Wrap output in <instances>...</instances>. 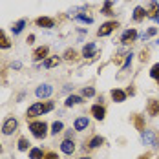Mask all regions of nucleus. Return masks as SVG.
I'll list each match as a JSON object with an SVG mask.
<instances>
[{
	"mask_svg": "<svg viewBox=\"0 0 159 159\" xmlns=\"http://www.w3.org/2000/svg\"><path fill=\"white\" fill-rule=\"evenodd\" d=\"M53 108H55L53 102H35V104H31V106L28 108L26 117L33 119V117H39V115H42V113H46V111H51Z\"/></svg>",
	"mask_w": 159,
	"mask_h": 159,
	"instance_id": "nucleus-1",
	"label": "nucleus"
},
{
	"mask_svg": "<svg viewBox=\"0 0 159 159\" xmlns=\"http://www.w3.org/2000/svg\"><path fill=\"white\" fill-rule=\"evenodd\" d=\"M30 130H31V134L37 139H44L48 135V125L44 121H33V123H30Z\"/></svg>",
	"mask_w": 159,
	"mask_h": 159,
	"instance_id": "nucleus-2",
	"label": "nucleus"
},
{
	"mask_svg": "<svg viewBox=\"0 0 159 159\" xmlns=\"http://www.w3.org/2000/svg\"><path fill=\"white\" fill-rule=\"evenodd\" d=\"M141 141L144 144H148V146H157V135H156V132L154 130H143L141 132Z\"/></svg>",
	"mask_w": 159,
	"mask_h": 159,
	"instance_id": "nucleus-3",
	"label": "nucleus"
},
{
	"mask_svg": "<svg viewBox=\"0 0 159 159\" xmlns=\"http://www.w3.org/2000/svg\"><path fill=\"white\" fill-rule=\"evenodd\" d=\"M16 128H18V121H16L15 117H9V119H6L4 125H2V134H4V135H11L13 132H16Z\"/></svg>",
	"mask_w": 159,
	"mask_h": 159,
	"instance_id": "nucleus-4",
	"label": "nucleus"
},
{
	"mask_svg": "<svg viewBox=\"0 0 159 159\" xmlns=\"http://www.w3.org/2000/svg\"><path fill=\"white\" fill-rule=\"evenodd\" d=\"M117 28H119V24H117L115 20L104 22V24H102V26L97 30V35H99V37H106V35H110V33L113 31V30H117Z\"/></svg>",
	"mask_w": 159,
	"mask_h": 159,
	"instance_id": "nucleus-5",
	"label": "nucleus"
},
{
	"mask_svg": "<svg viewBox=\"0 0 159 159\" xmlns=\"http://www.w3.org/2000/svg\"><path fill=\"white\" fill-rule=\"evenodd\" d=\"M51 93H53V86H49V84H40L35 90V95L39 97V99H48Z\"/></svg>",
	"mask_w": 159,
	"mask_h": 159,
	"instance_id": "nucleus-6",
	"label": "nucleus"
},
{
	"mask_svg": "<svg viewBox=\"0 0 159 159\" xmlns=\"http://www.w3.org/2000/svg\"><path fill=\"white\" fill-rule=\"evenodd\" d=\"M135 39H137V31L134 28H130V30H126V31L121 35V44H125V46L126 44H132Z\"/></svg>",
	"mask_w": 159,
	"mask_h": 159,
	"instance_id": "nucleus-7",
	"label": "nucleus"
},
{
	"mask_svg": "<svg viewBox=\"0 0 159 159\" xmlns=\"http://www.w3.org/2000/svg\"><path fill=\"white\" fill-rule=\"evenodd\" d=\"M48 53H49L48 46H40V48H37L35 51H33V61H37V62L42 61V62H44V61L48 59Z\"/></svg>",
	"mask_w": 159,
	"mask_h": 159,
	"instance_id": "nucleus-8",
	"label": "nucleus"
},
{
	"mask_svg": "<svg viewBox=\"0 0 159 159\" xmlns=\"http://www.w3.org/2000/svg\"><path fill=\"white\" fill-rule=\"evenodd\" d=\"M82 57H86V59L97 57V46L93 44V42H88V44L82 48Z\"/></svg>",
	"mask_w": 159,
	"mask_h": 159,
	"instance_id": "nucleus-9",
	"label": "nucleus"
},
{
	"mask_svg": "<svg viewBox=\"0 0 159 159\" xmlns=\"http://www.w3.org/2000/svg\"><path fill=\"white\" fill-rule=\"evenodd\" d=\"M61 150H62L66 156H71V154L75 152V143H73V139H64L62 143H61Z\"/></svg>",
	"mask_w": 159,
	"mask_h": 159,
	"instance_id": "nucleus-10",
	"label": "nucleus"
},
{
	"mask_svg": "<svg viewBox=\"0 0 159 159\" xmlns=\"http://www.w3.org/2000/svg\"><path fill=\"white\" fill-rule=\"evenodd\" d=\"M92 115L95 117L97 121H102L104 115H106V108H104L102 104H93V106H92Z\"/></svg>",
	"mask_w": 159,
	"mask_h": 159,
	"instance_id": "nucleus-11",
	"label": "nucleus"
},
{
	"mask_svg": "<svg viewBox=\"0 0 159 159\" xmlns=\"http://www.w3.org/2000/svg\"><path fill=\"white\" fill-rule=\"evenodd\" d=\"M146 111H148V115H152V117L159 115V101L157 99H150V101H148Z\"/></svg>",
	"mask_w": 159,
	"mask_h": 159,
	"instance_id": "nucleus-12",
	"label": "nucleus"
},
{
	"mask_svg": "<svg viewBox=\"0 0 159 159\" xmlns=\"http://www.w3.org/2000/svg\"><path fill=\"white\" fill-rule=\"evenodd\" d=\"M88 126H90V121H88V117H77V119H75V123H73L75 132H82V130H86Z\"/></svg>",
	"mask_w": 159,
	"mask_h": 159,
	"instance_id": "nucleus-13",
	"label": "nucleus"
},
{
	"mask_svg": "<svg viewBox=\"0 0 159 159\" xmlns=\"http://www.w3.org/2000/svg\"><path fill=\"white\" fill-rule=\"evenodd\" d=\"M157 13H159L157 0H152V2H150V6H148V9H146V16H148V18H154V20H156V18L159 16Z\"/></svg>",
	"mask_w": 159,
	"mask_h": 159,
	"instance_id": "nucleus-14",
	"label": "nucleus"
},
{
	"mask_svg": "<svg viewBox=\"0 0 159 159\" xmlns=\"http://www.w3.org/2000/svg\"><path fill=\"white\" fill-rule=\"evenodd\" d=\"M35 24H37L39 28H53V26H55V20L49 18V16H39V18L35 20Z\"/></svg>",
	"mask_w": 159,
	"mask_h": 159,
	"instance_id": "nucleus-15",
	"label": "nucleus"
},
{
	"mask_svg": "<svg viewBox=\"0 0 159 159\" xmlns=\"http://www.w3.org/2000/svg\"><path fill=\"white\" fill-rule=\"evenodd\" d=\"M111 99H113L115 102H123V101H126V92L115 88V90H111Z\"/></svg>",
	"mask_w": 159,
	"mask_h": 159,
	"instance_id": "nucleus-16",
	"label": "nucleus"
},
{
	"mask_svg": "<svg viewBox=\"0 0 159 159\" xmlns=\"http://www.w3.org/2000/svg\"><path fill=\"white\" fill-rule=\"evenodd\" d=\"M144 16H146V9H144V7H141V6H137V7L134 9V15H132V18H134L135 22H139V20H143Z\"/></svg>",
	"mask_w": 159,
	"mask_h": 159,
	"instance_id": "nucleus-17",
	"label": "nucleus"
},
{
	"mask_svg": "<svg viewBox=\"0 0 159 159\" xmlns=\"http://www.w3.org/2000/svg\"><path fill=\"white\" fill-rule=\"evenodd\" d=\"M59 62H61V57H48V59L42 62V66H44L46 70H49V68H55Z\"/></svg>",
	"mask_w": 159,
	"mask_h": 159,
	"instance_id": "nucleus-18",
	"label": "nucleus"
},
{
	"mask_svg": "<svg viewBox=\"0 0 159 159\" xmlns=\"http://www.w3.org/2000/svg\"><path fill=\"white\" fill-rule=\"evenodd\" d=\"M26 24H28V20H26V18H20L18 22H15V24H13L11 31L15 33V35H18V33H22V30H24V26H26Z\"/></svg>",
	"mask_w": 159,
	"mask_h": 159,
	"instance_id": "nucleus-19",
	"label": "nucleus"
},
{
	"mask_svg": "<svg viewBox=\"0 0 159 159\" xmlns=\"http://www.w3.org/2000/svg\"><path fill=\"white\" fill-rule=\"evenodd\" d=\"M80 102H82V97H79V95H70L64 101L66 106H75V104H80Z\"/></svg>",
	"mask_w": 159,
	"mask_h": 159,
	"instance_id": "nucleus-20",
	"label": "nucleus"
},
{
	"mask_svg": "<svg viewBox=\"0 0 159 159\" xmlns=\"http://www.w3.org/2000/svg\"><path fill=\"white\" fill-rule=\"evenodd\" d=\"M101 144H104V139H102L101 135H95V137H92V139H90L88 146H90V148H99Z\"/></svg>",
	"mask_w": 159,
	"mask_h": 159,
	"instance_id": "nucleus-21",
	"label": "nucleus"
},
{
	"mask_svg": "<svg viewBox=\"0 0 159 159\" xmlns=\"http://www.w3.org/2000/svg\"><path fill=\"white\" fill-rule=\"evenodd\" d=\"M0 48L2 49H7V48H11V42H9V39L6 37V33L0 30Z\"/></svg>",
	"mask_w": 159,
	"mask_h": 159,
	"instance_id": "nucleus-22",
	"label": "nucleus"
},
{
	"mask_svg": "<svg viewBox=\"0 0 159 159\" xmlns=\"http://www.w3.org/2000/svg\"><path fill=\"white\" fill-rule=\"evenodd\" d=\"M30 159H44V152L40 148H31L30 150Z\"/></svg>",
	"mask_w": 159,
	"mask_h": 159,
	"instance_id": "nucleus-23",
	"label": "nucleus"
},
{
	"mask_svg": "<svg viewBox=\"0 0 159 159\" xmlns=\"http://www.w3.org/2000/svg\"><path fill=\"white\" fill-rule=\"evenodd\" d=\"M62 128H64V125L61 123V121H55V123L51 125V134H53V135H57V134H61V132H62Z\"/></svg>",
	"mask_w": 159,
	"mask_h": 159,
	"instance_id": "nucleus-24",
	"label": "nucleus"
},
{
	"mask_svg": "<svg viewBox=\"0 0 159 159\" xmlns=\"http://www.w3.org/2000/svg\"><path fill=\"white\" fill-rule=\"evenodd\" d=\"M28 148H30V141H28L26 137H20V139H18V150H20V152H26Z\"/></svg>",
	"mask_w": 159,
	"mask_h": 159,
	"instance_id": "nucleus-25",
	"label": "nucleus"
},
{
	"mask_svg": "<svg viewBox=\"0 0 159 159\" xmlns=\"http://www.w3.org/2000/svg\"><path fill=\"white\" fill-rule=\"evenodd\" d=\"M134 125H135L137 130H141V132L144 130V121H143V117H141V115H135V117H134Z\"/></svg>",
	"mask_w": 159,
	"mask_h": 159,
	"instance_id": "nucleus-26",
	"label": "nucleus"
},
{
	"mask_svg": "<svg viewBox=\"0 0 159 159\" xmlns=\"http://www.w3.org/2000/svg\"><path fill=\"white\" fill-rule=\"evenodd\" d=\"M111 4H113L111 0H106V2H104V7L101 9L102 15H113V13H111Z\"/></svg>",
	"mask_w": 159,
	"mask_h": 159,
	"instance_id": "nucleus-27",
	"label": "nucleus"
},
{
	"mask_svg": "<svg viewBox=\"0 0 159 159\" xmlns=\"http://www.w3.org/2000/svg\"><path fill=\"white\" fill-rule=\"evenodd\" d=\"M64 59H66V61H75V59H77V51H75V49H66Z\"/></svg>",
	"mask_w": 159,
	"mask_h": 159,
	"instance_id": "nucleus-28",
	"label": "nucleus"
},
{
	"mask_svg": "<svg viewBox=\"0 0 159 159\" xmlns=\"http://www.w3.org/2000/svg\"><path fill=\"white\" fill-rule=\"evenodd\" d=\"M150 77L159 82V64H154V66H152V70H150Z\"/></svg>",
	"mask_w": 159,
	"mask_h": 159,
	"instance_id": "nucleus-29",
	"label": "nucleus"
},
{
	"mask_svg": "<svg viewBox=\"0 0 159 159\" xmlns=\"http://www.w3.org/2000/svg\"><path fill=\"white\" fill-rule=\"evenodd\" d=\"M156 33H157V28H150L146 33H141V35H139V39L144 40V39H148V37H152V35H156Z\"/></svg>",
	"mask_w": 159,
	"mask_h": 159,
	"instance_id": "nucleus-30",
	"label": "nucleus"
},
{
	"mask_svg": "<svg viewBox=\"0 0 159 159\" xmlns=\"http://www.w3.org/2000/svg\"><path fill=\"white\" fill-rule=\"evenodd\" d=\"M132 57H134L132 53H128V55H126V61H125V64L121 66V71H126L128 68H130V64H132Z\"/></svg>",
	"mask_w": 159,
	"mask_h": 159,
	"instance_id": "nucleus-31",
	"label": "nucleus"
},
{
	"mask_svg": "<svg viewBox=\"0 0 159 159\" xmlns=\"http://www.w3.org/2000/svg\"><path fill=\"white\" fill-rule=\"evenodd\" d=\"M82 95L84 97H93L95 95V90H93V88H84V90H82Z\"/></svg>",
	"mask_w": 159,
	"mask_h": 159,
	"instance_id": "nucleus-32",
	"label": "nucleus"
},
{
	"mask_svg": "<svg viewBox=\"0 0 159 159\" xmlns=\"http://www.w3.org/2000/svg\"><path fill=\"white\" fill-rule=\"evenodd\" d=\"M77 20H80V22H88V24H92V22H93V18H92V16H86V15H77Z\"/></svg>",
	"mask_w": 159,
	"mask_h": 159,
	"instance_id": "nucleus-33",
	"label": "nucleus"
},
{
	"mask_svg": "<svg viewBox=\"0 0 159 159\" xmlns=\"http://www.w3.org/2000/svg\"><path fill=\"white\" fill-rule=\"evenodd\" d=\"M44 159H59V156L55 152H48V154H44Z\"/></svg>",
	"mask_w": 159,
	"mask_h": 159,
	"instance_id": "nucleus-34",
	"label": "nucleus"
},
{
	"mask_svg": "<svg viewBox=\"0 0 159 159\" xmlns=\"http://www.w3.org/2000/svg\"><path fill=\"white\" fill-rule=\"evenodd\" d=\"M33 40H35V35H30V37H28V44H31Z\"/></svg>",
	"mask_w": 159,
	"mask_h": 159,
	"instance_id": "nucleus-35",
	"label": "nucleus"
},
{
	"mask_svg": "<svg viewBox=\"0 0 159 159\" xmlns=\"http://www.w3.org/2000/svg\"><path fill=\"white\" fill-rule=\"evenodd\" d=\"M20 66H22L20 62H13V68H15V70H20Z\"/></svg>",
	"mask_w": 159,
	"mask_h": 159,
	"instance_id": "nucleus-36",
	"label": "nucleus"
},
{
	"mask_svg": "<svg viewBox=\"0 0 159 159\" xmlns=\"http://www.w3.org/2000/svg\"><path fill=\"white\" fill-rule=\"evenodd\" d=\"M139 159H150V152H146V154H144V156H141Z\"/></svg>",
	"mask_w": 159,
	"mask_h": 159,
	"instance_id": "nucleus-37",
	"label": "nucleus"
},
{
	"mask_svg": "<svg viewBox=\"0 0 159 159\" xmlns=\"http://www.w3.org/2000/svg\"><path fill=\"white\" fill-rule=\"evenodd\" d=\"M80 159H90V157H80Z\"/></svg>",
	"mask_w": 159,
	"mask_h": 159,
	"instance_id": "nucleus-38",
	"label": "nucleus"
},
{
	"mask_svg": "<svg viewBox=\"0 0 159 159\" xmlns=\"http://www.w3.org/2000/svg\"><path fill=\"white\" fill-rule=\"evenodd\" d=\"M0 152H2V144H0Z\"/></svg>",
	"mask_w": 159,
	"mask_h": 159,
	"instance_id": "nucleus-39",
	"label": "nucleus"
},
{
	"mask_svg": "<svg viewBox=\"0 0 159 159\" xmlns=\"http://www.w3.org/2000/svg\"><path fill=\"white\" fill-rule=\"evenodd\" d=\"M156 20H157V22H159V16H157V18H156Z\"/></svg>",
	"mask_w": 159,
	"mask_h": 159,
	"instance_id": "nucleus-40",
	"label": "nucleus"
}]
</instances>
